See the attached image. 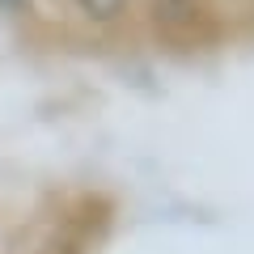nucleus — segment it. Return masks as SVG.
<instances>
[{"label": "nucleus", "mask_w": 254, "mask_h": 254, "mask_svg": "<svg viewBox=\"0 0 254 254\" xmlns=\"http://www.w3.org/2000/svg\"><path fill=\"white\" fill-rule=\"evenodd\" d=\"M123 4H127V0H81V9L89 13V17H98V21H110Z\"/></svg>", "instance_id": "nucleus-1"}, {"label": "nucleus", "mask_w": 254, "mask_h": 254, "mask_svg": "<svg viewBox=\"0 0 254 254\" xmlns=\"http://www.w3.org/2000/svg\"><path fill=\"white\" fill-rule=\"evenodd\" d=\"M21 4H26V0H0V9H13V13H17Z\"/></svg>", "instance_id": "nucleus-2"}]
</instances>
